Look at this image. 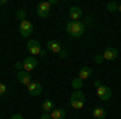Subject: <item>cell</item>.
<instances>
[{
  "mask_svg": "<svg viewBox=\"0 0 121 119\" xmlns=\"http://www.w3.org/2000/svg\"><path fill=\"white\" fill-rule=\"evenodd\" d=\"M69 18H71V21H79L82 18V10L79 7H71L69 8Z\"/></svg>",
  "mask_w": 121,
  "mask_h": 119,
  "instance_id": "obj_12",
  "label": "cell"
},
{
  "mask_svg": "<svg viewBox=\"0 0 121 119\" xmlns=\"http://www.w3.org/2000/svg\"><path fill=\"white\" fill-rule=\"evenodd\" d=\"M15 68H16L18 71H23V61H16V63H15Z\"/></svg>",
  "mask_w": 121,
  "mask_h": 119,
  "instance_id": "obj_22",
  "label": "cell"
},
{
  "mask_svg": "<svg viewBox=\"0 0 121 119\" xmlns=\"http://www.w3.org/2000/svg\"><path fill=\"white\" fill-rule=\"evenodd\" d=\"M18 29H19V34L23 37H31V34H32V23L31 21H28V19H24V21H21L19 23V26H18Z\"/></svg>",
  "mask_w": 121,
  "mask_h": 119,
  "instance_id": "obj_6",
  "label": "cell"
},
{
  "mask_svg": "<svg viewBox=\"0 0 121 119\" xmlns=\"http://www.w3.org/2000/svg\"><path fill=\"white\" fill-rule=\"evenodd\" d=\"M66 32L73 37V39H79L86 32V26H84L81 21H69L66 24Z\"/></svg>",
  "mask_w": 121,
  "mask_h": 119,
  "instance_id": "obj_1",
  "label": "cell"
},
{
  "mask_svg": "<svg viewBox=\"0 0 121 119\" xmlns=\"http://www.w3.org/2000/svg\"><path fill=\"white\" fill-rule=\"evenodd\" d=\"M71 85H73V89H74V90H81V87H82V81H81L79 77H74V79H73V82H71Z\"/></svg>",
  "mask_w": 121,
  "mask_h": 119,
  "instance_id": "obj_17",
  "label": "cell"
},
{
  "mask_svg": "<svg viewBox=\"0 0 121 119\" xmlns=\"http://www.w3.org/2000/svg\"><path fill=\"white\" fill-rule=\"evenodd\" d=\"M107 10H108V11H118V3H115V2H110V3H108V5H107Z\"/></svg>",
  "mask_w": 121,
  "mask_h": 119,
  "instance_id": "obj_18",
  "label": "cell"
},
{
  "mask_svg": "<svg viewBox=\"0 0 121 119\" xmlns=\"http://www.w3.org/2000/svg\"><path fill=\"white\" fill-rule=\"evenodd\" d=\"M18 81L23 84V85H26V87H28L29 84L32 82V81H31V73H26V71H18Z\"/></svg>",
  "mask_w": 121,
  "mask_h": 119,
  "instance_id": "obj_11",
  "label": "cell"
},
{
  "mask_svg": "<svg viewBox=\"0 0 121 119\" xmlns=\"http://www.w3.org/2000/svg\"><path fill=\"white\" fill-rule=\"evenodd\" d=\"M84 103H86V97H84L82 90H74L71 93V97H69V105H71V108H74V110H82Z\"/></svg>",
  "mask_w": 121,
  "mask_h": 119,
  "instance_id": "obj_2",
  "label": "cell"
},
{
  "mask_svg": "<svg viewBox=\"0 0 121 119\" xmlns=\"http://www.w3.org/2000/svg\"><path fill=\"white\" fill-rule=\"evenodd\" d=\"M103 84L100 82V81H95V82H94V87H95V89H99V87H102Z\"/></svg>",
  "mask_w": 121,
  "mask_h": 119,
  "instance_id": "obj_24",
  "label": "cell"
},
{
  "mask_svg": "<svg viewBox=\"0 0 121 119\" xmlns=\"http://www.w3.org/2000/svg\"><path fill=\"white\" fill-rule=\"evenodd\" d=\"M47 48H48L50 52L56 53V55H60L61 58H66V50L60 45L56 40H48V42H47Z\"/></svg>",
  "mask_w": 121,
  "mask_h": 119,
  "instance_id": "obj_5",
  "label": "cell"
},
{
  "mask_svg": "<svg viewBox=\"0 0 121 119\" xmlns=\"http://www.w3.org/2000/svg\"><path fill=\"white\" fill-rule=\"evenodd\" d=\"M16 18H18L19 21H24V19H26V11H24V10H18V11H16Z\"/></svg>",
  "mask_w": 121,
  "mask_h": 119,
  "instance_id": "obj_19",
  "label": "cell"
},
{
  "mask_svg": "<svg viewBox=\"0 0 121 119\" xmlns=\"http://www.w3.org/2000/svg\"><path fill=\"white\" fill-rule=\"evenodd\" d=\"M94 60H95V63H103L105 60H103V55L102 53H97V55L94 56Z\"/></svg>",
  "mask_w": 121,
  "mask_h": 119,
  "instance_id": "obj_21",
  "label": "cell"
},
{
  "mask_svg": "<svg viewBox=\"0 0 121 119\" xmlns=\"http://www.w3.org/2000/svg\"><path fill=\"white\" fill-rule=\"evenodd\" d=\"M42 90H44V89H42V85L39 82H31L28 85V92H29L31 97H39V95L42 93Z\"/></svg>",
  "mask_w": 121,
  "mask_h": 119,
  "instance_id": "obj_10",
  "label": "cell"
},
{
  "mask_svg": "<svg viewBox=\"0 0 121 119\" xmlns=\"http://www.w3.org/2000/svg\"><path fill=\"white\" fill-rule=\"evenodd\" d=\"M102 55H103V60H107V61H113V60L118 58V50H116L115 47H107Z\"/></svg>",
  "mask_w": 121,
  "mask_h": 119,
  "instance_id": "obj_9",
  "label": "cell"
},
{
  "mask_svg": "<svg viewBox=\"0 0 121 119\" xmlns=\"http://www.w3.org/2000/svg\"><path fill=\"white\" fill-rule=\"evenodd\" d=\"M50 2H40L37 5V8H36V13H37V16L40 19H45L48 18V15H50Z\"/></svg>",
  "mask_w": 121,
  "mask_h": 119,
  "instance_id": "obj_4",
  "label": "cell"
},
{
  "mask_svg": "<svg viewBox=\"0 0 121 119\" xmlns=\"http://www.w3.org/2000/svg\"><path fill=\"white\" fill-rule=\"evenodd\" d=\"M36 68H37V60H36L34 56H28V58L23 61V71H26V73L34 71Z\"/></svg>",
  "mask_w": 121,
  "mask_h": 119,
  "instance_id": "obj_8",
  "label": "cell"
},
{
  "mask_svg": "<svg viewBox=\"0 0 121 119\" xmlns=\"http://www.w3.org/2000/svg\"><path fill=\"white\" fill-rule=\"evenodd\" d=\"M52 119H65L66 118V111L63 108H55V110L50 113Z\"/></svg>",
  "mask_w": 121,
  "mask_h": 119,
  "instance_id": "obj_14",
  "label": "cell"
},
{
  "mask_svg": "<svg viewBox=\"0 0 121 119\" xmlns=\"http://www.w3.org/2000/svg\"><path fill=\"white\" fill-rule=\"evenodd\" d=\"M97 95H99V98L102 101H108L112 98V89L108 85H102V87L97 89Z\"/></svg>",
  "mask_w": 121,
  "mask_h": 119,
  "instance_id": "obj_7",
  "label": "cell"
},
{
  "mask_svg": "<svg viewBox=\"0 0 121 119\" xmlns=\"http://www.w3.org/2000/svg\"><path fill=\"white\" fill-rule=\"evenodd\" d=\"M118 11H120V13H121V3H120V5H118Z\"/></svg>",
  "mask_w": 121,
  "mask_h": 119,
  "instance_id": "obj_27",
  "label": "cell"
},
{
  "mask_svg": "<svg viewBox=\"0 0 121 119\" xmlns=\"http://www.w3.org/2000/svg\"><path fill=\"white\" fill-rule=\"evenodd\" d=\"M40 106H42L44 113H52V111L55 110V108H53V101H52V100H44Z\"/></svg>",
  "mask_w": 121,
  "mask_h": 119,
  "instance_id": "obj_16",
  "label": "cell"
},
{
  "mask_svg": "<svg viewBox=\"0 0 121 119\" xmlns=\"http://www.w3.org/2000/svg\"><path fill=\"white\" fill-rule=\"evenodd\" d=\"M92 114H94V118H95V119H105V118H107V111L103 110V108H100V106L94 108Z\"/></svg>",
  "mask_w": 121,
  "mask_h": 119,
  "instance_id": "obj_15",
  "label": "cell"
},
{
  "mask_svg": "<svg viewBox=\"0 0 121 119\" xmlns=\"http://www.w3.org/2000/svg\"><path fill=\"white\" fill-rule=\"evenodd\" d=\"M91 76H92V68H91V66H82V68H81V71H79V74H78V77H79L81 81L89 79Z\"/></svg>",
  "mask_w": 121,
  "mask_h": 119,
  "instance_id": "obj_13",
  "label": "cell"
},
{
  "mask_svg": "<svg viewBox=\"0 0 121 119\" xmlns=\"http://www.w3.org/2000/svg\"><path fill=\"white\" fill-rule=\"evenodd\" d=\"M7 92H8V87H7L3 82H0V95H5Z\"/></svg>",
  "mask_w": 121,
  "mask_h": 119,
  "instance_id": "obj_20",
  "label": "cell"
},
{
  "mask_svg": "<svg viewBox=\"0 0 121 119\" xmlns=\"http://www.w3.org/2000/svg\"><path fill=\"white\" fill-rule=\"evenodd\" d=\"M28 50L31 52V56L40 55L42 58H44V56L47 55V52H44L42 47H40V42L36 40V39H29V40H28Z\"/></svg>",
  "mask_w": 121,
  "mask_h": 119,
  "instance_id": "obj_3",
  "label": "cell"
},
{
  "mask_svg": "<svg viewBox=\"0 0 121 119\" xmlns=\"http://www.w3.org/2000/svg\"><path fill=\"white\" fill-rule=\"evenodd\" d=\"M40 119H52V116H50V113H44V114L40 116Z\"/></svg>",
  "mask_w": 121,
  "mask_h": 119,
  "instance_id": "obj_23",
  "label": "cell"
},
{
  "mask_svg": "<svg viewBox=\"0 0 121 119\" xmlns=\"http://www.w3.org/2000/svg\"><path fill=\"white\" fill-rule=\"evenodd\" d=\"M0 5H7V0H0Z\"/></svg>",
  "mask_w": 121,
  "mask_h": 119,
  "instance_id": "obj_26",
  "label": "cell"
},
{
  "mask_svg": "<svg viewBox=\"0 0 121 119\" xmlns=\"http://www.w3.org/2000/svg\"><path fill=\"white\" fill-rule=\"evenodd\" d=\"M10 119H24V118H23L21 114H13V116H11Z\"/></svg>",
  "mask_w": 121,
  "mask_h": 119,
  "instance_id": "obj_25",
  "label": "cell"
}]
</instances>
